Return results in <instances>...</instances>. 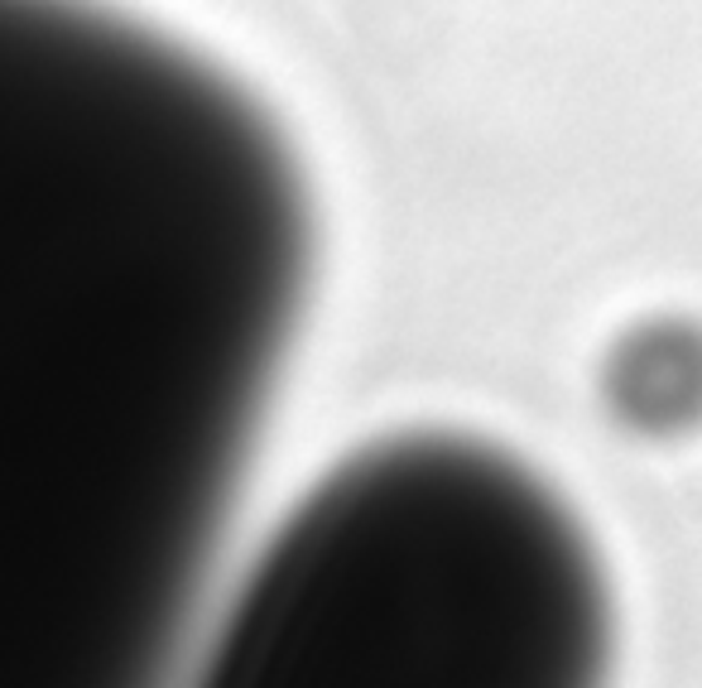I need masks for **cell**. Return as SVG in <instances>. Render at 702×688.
Returning a JSON list of instances; mask_svg holds the SVG:
<instances>
[{"label": "cell", "instance_id": "1", "mask_svg": "<svg viewBox=\"0 0 702 688\" xmlns=\"http://www.w3.org/2000/svg\"><path fill=\"white\" fill-rule=\"evenodd\" d=\"M539 501L486 448L385 438L304 496L221 616L207 670L255 684L506 679L510 612Z\"/></svg>", "mask_w": 702, "mask_h": 688}]
</instances>
